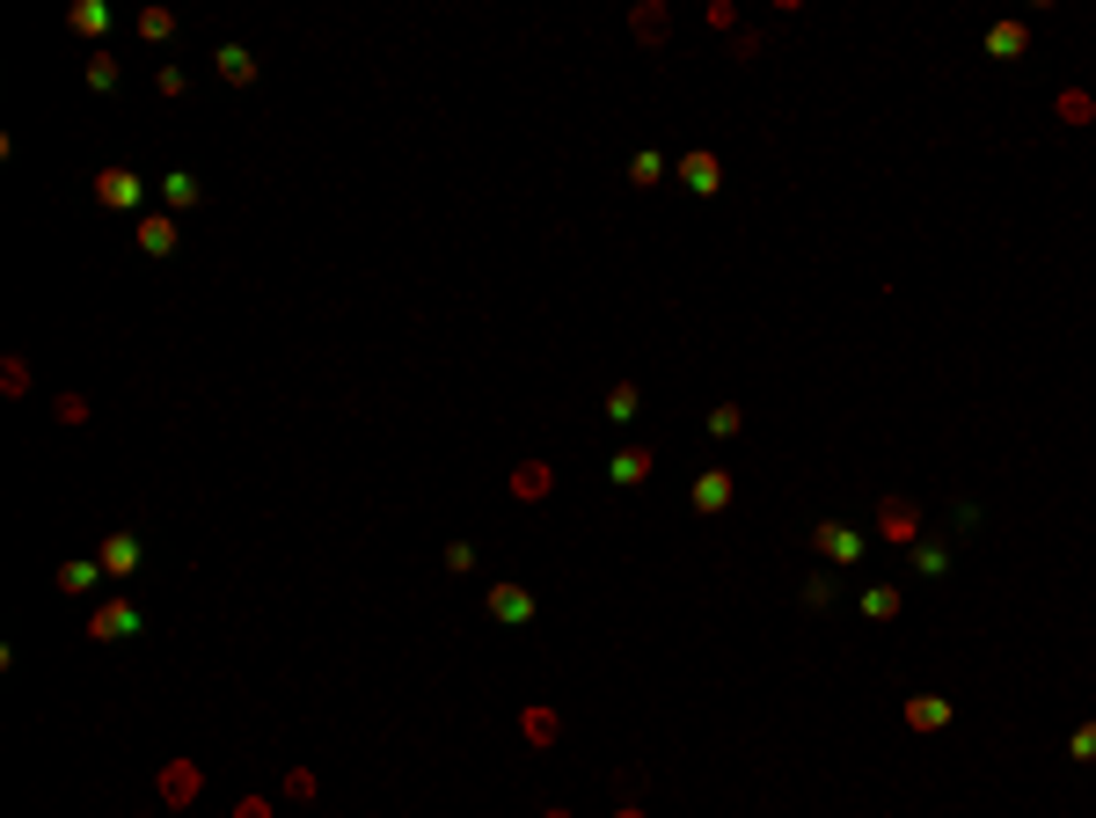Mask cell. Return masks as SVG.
Instances as JSON below:
<instances>
[{
    "label": "cell",
    "instance_id": "cell-30",
    "mask_svg": "<svg viewBox=\"0 0 1096 818\" xmlns=\"http://www.w3.org/2000/svg\"><path fill=\"white\" fill-rule=\"evenodd\" d=\"M438 563H446V578H475V541H446Z\"/></svg>",
    "mask_w": 1096,
    "mask_h": 818
},
{
    "label": "cell",
    "instance_id": "cell-3",
    "mask_svg": "<svg viewBox=\"0 0 1096 818\" xmlns=\"http://www.w3.org/2000/svg\"><path fill=\"white\" fill-rule=\"evenodd\" d=\"M154 796H161V811H191L197 796H205V768H197V760H161Z\"/></svg>",
    "mask_w": 1096,
    "mask_h": 818
},
{
    "label": "cell",
    "instance_id": "cell-14",
    "mask_svg": "<svg viewBox=\"0 0 1096 818\" xmlns=\"http://www.w3.org/2000/svg\"><path fill=\"white\" fill-rule=\"evenodd\" d=\"M731 497H738V482H731V468H702V476H695V512H702V519L731 512Z\"/></svg>",
    "mask_w": 1096,
    "mask_h": 818
},
{
    "label": "cell",
    "instance_id": "cell-4",
    "mask_svg": "<svg viewBox=\"0 0 1096 818\" xmlns=\"http://www.w3.org/2000/svg\"><path fill=\"white\" fill-rule=\"evenodd\" d=\"M132 241H140V256L169 264L176 249H183V219H176V213H140V219H132Z\"/></svg>",
    "mask_w": 1096,
    "mask_h": 818
},
{
    "label": "cell",
    "instance_id": "cell-15",
    "mask_svg": "<svg viewBox=\"0 0 1096 818\" xmlns=\"http://www.w3.org/2000/svg\"><path fill=\"white\" fill-rule=\"evenodd\" d=\"M103 578H110V570H103V555H73V563H59V592H67V600L103 592Z\"/></svg>",
    "mask_w": 1096,
    "mask_h": 818
},
{
    "label": "cell",
    "instance_id": "cell-21",
    "mask_svg": "<svg viewBox=\"0 0 1096 818\" xmlns=\"http://www.w3.org/2000/svg\"><path fill=\"white\" fill-rule=\"evenodd\" d=\"M906 570H914V578H950V549H943V541H928V533H922V541L906 549Z\"/></svg>",
    "mask_w": 1096,
    "mask_h": 818
},
{
    "label": "cell",
    "instance_id": "cell-36",
    "mask_svg": "<svg viewBox=\"0 0 1096 818\" xmlns=\"http://www.w3.org/2000/svg\"><path fill=\"white\" fill-rule=\"evenodd\" d=\"M227 818H278V804H270V796H234V811H227Z\"/></svg>",
    "mask_w": 1096,
    "mask_h": 818
},
{
    "label": "cell",
    "instance_id": "cell-39",
    "mask_svg": "<svg viewBox=\"0 0 1096 818\" xmlns=\"http://www.w3.org/2000/svg\"><path fill=\"white\" fill-rule=\"evenodd\" d=\"M950 519H958V533H979V505H973V497H958V505H950Z\"/></svg>",
    "mask_w": 1096,
    "mask_h": 818
},
{
    "label": "cell",
    "instance_id": "cell-5",
    "mask_svg": "<svg viewBox=\"0 0 1096 818\" xmlns=\"http://www.w3.org/2000/svg\"><path fill=\"white\" fill-rule=\"evenodd\" d=\"M811 549L827 555L833 570H855V563H863V527H848V519H819V527H811Z\"/></svg>",
    "mask_w": 1096,
    "mask_h": 818
},
{
    "label": "cell",
    "instance_id": "cell-41",
    "mask_svg": "<svg viewBox=\"0 0 1096 818\" xmlns=\"http://www.w3.org/2000/svg\"><path fill=\"white\" fill-rule=\"evenodd\" d=\"M614 818H651V811H643V804H614Z\"/></svg>",
    "mask_w": 1096,
    "mask_h": 818
},
{
    "label": "cell",
    "instance_id": "cell-35",
    "mask_svg": "<svg viewBox=\"0 0 1096 818\" xmlns=\"http://www.w3.org/2000/svg\"><path fill=\"white\" fill-rule=\"evenodd\" d=\"M1068 753L1096 768V723H1074V731H1068Z\"/></svg>",
    "mask_w": 1096,
    "mask_h": 818
},
{
    "label": "cell",
    "instance_id": "cell-17",
    "mask_svg": "<svg viewBox=\"0 0 1096 818\" xmlns=\"http://www.w3.org/2000/svg\"><path fill=\"white\" fill-rule=\"evenodd\" d=\"M665 29H673V15H665L658 0H636V8H629V37H636L643 51H658V45H665Z\"/></svg>",
    "mask_w": 1096,
    "mask_h": 818
},
{
    "label": "cell",
    "instance_id": "cell-9",
    "mask_svg": "<svg viewBox=\"0 0 1096 818\" xmlns=\"http://www.w3.org/2000/svg\"><path fill=\"white\" fill-rule=\"evenodd\" d=\"M673 176H681L695 197H716V191H724V161H716L709 146H687L681 161H673Z\"/></svg>",
    "mask_w": 1096,
    "mask_h": 818
},
{
    "label": "cell",
    "instance_id": "cell-19",
    "mask_svg": "<svg viewBox=\"0 0 1096 818\" xmlns=\"http://www.w3.org/2000/svg\"><path fill=\"white\" fill-rule=\"evenodd\" d=\"M900 717H906V731H943V723L958 717V709H950L943 695H906V709H900Z\"/></svg>",
    "mask_w": 1096,
    "mask_h": 818
},
{
    "label": "cell",
    "instance_id": "cell-34",
    "mask_svg": "<svg viewBox=\"0 0 1096 818\" xmlns=\"http://www.w3.org/2000/svg\"><path fill=\"white\" fill-rule=\"evenodd\" d=\"M833 585H841V578H827V570H819V578H804V606H811V614L833 606Z\"/></svg>",
    "mask_w": 1096,
    "mask_h": 818
},
{
    "label": "cell",
    "instance_id": "cell-22",
    "mask_svg": "<svg viewBox=\"0 0 1096 818\" xmlns=\"http://www.w3.org/2000/svg\"><path fill=\"white\" fill-rule=\"evenodd\" d=\"M1052 118L1082 132V124H1096V96L1089 88H1060V96H1052Z\"/></svg>",
    "mask_w": 1096,
    "mask_h": 818
},
{
    "label": "cell",
    "instance_id": "cell-2",
    "mask_svg": "<svg viewBox=\"0 0 1096 818\" xmlns=\"http://www.w3.org/2000/svg\"><path fill=\"white\" fill-rule=\"evenodd\" d=\"M88 197H96L103 213H146V176H132V169H96V176H88Z\"/></svg>",
    "mask_w": 1096,
    "mask_h": 818
},
{
    "label": "cell",
    "instance_id": "cell-18",
    "mask_svg": "<svg viewBox=\"0 0 1096 818\" xmlns=\"http://www.w3.org/2000/svg\"><path fill=\"white\" fill-rule=\"evenodd\" d=\"M205 205V183H197L191 169H169L161 176V213H197Z\"/></svg>",
    "mask_w": 1096,
    "mask_h": 818
},
{
    "label": "cell",
    "instance_id": "cell-40",
    "mask_svg": "<svg viewBox=\"0 0 1096 818\" xmlns=\"http://www.w3.org/2000/svg\"><path fill=\"white\" fill-rule=\"evenodd\" d=\"M614 790H622V804H636V790H643V774H636V768H614Z\"/></svg>",
    "mask_w": 1096,
    "mask_h": 818
},
{
    "label": "cell",
    "instance_id": "cell-7",
    "mask_svg": "<svg viewBox=\"0 0 1096 818\" xmlns=\"http://www.w3.org/2000/svg\"><path fill=\"white\" fill-rule=\"evenodd\" d=\"M519 746H534V753L563 746V709L556 701H527V709H519Z\"/></svg>",
    "mask_w": 1096,
    "mask_h": 818
},
{
    "label": "cell",
    "instance_id": "cell-33",
    "mask_svg": "<svg viewBox=\"0 0 1096 818\" xmlns=\"http://www.w3.org/2000/svg\"><path fill=\"white\" fill-rule=\"evenodd\" d=\"M724 59H731V67H754V59H760V29H738Z\"/></svg>",
    "mask_w": 1096,
    "mask_h": 818
},
{
    "label": "cell",
    "instance_id": "cell-37",
    "mask_svg": "<svg viewBox=\"0 0 1096 818\" xmlns=\"http://www.w3.org/2000/svg\"><path fill=\"white\" fill-rule=\"evenodd\" d=\"M154 88H161V96H183V88H191V73H183V67H154Z\"/></svg>",
    "mask_w": 1096,
    "mask_h": 818
},
{
    "label": "cell",
    "instance_id": "cell-42",
    "mask_svg": "<svg viewBox=\"0 0 1096 818\" xmlns=\"http://www.w3.org/2000/svg\"><path fill=\"white\" fill-rule=\"evenodd\" d=\"M541 818H570V811H541Z\"/></svg>",
    "mask_w": 1096,
    "mask_h": 818
},
{
    "label": "cell",
    "instance_id": "cell-10",
    "mask_svg": "<svg viewBox=\"0 0 1096 818\" xmlns=\"http://www.w3.org/2000/svg\"><path fill=\"white\" fill-rule=\"evenodd\" d=\"M213 73L227 81V88H256V81H264V67H256V51H249V45H234V37H227V45L213 51Z\"/></svg>",
    "mask_w": 1096,
    "mask_h": 818
},
{
    "label": "cell",
    "instance_id": "cell-28",
    "mask_svg": "<svg viewBox=\"0 0 1096 818\" xmlns=\"http://www.w3.org/2000/svg\"><path fill=\"white\" fill-rule=\"evenodd\" d=\"M278 796H286V804H315V796H322L315 768H286V782H278Z\"/></svg>",
    "mask_w": 1096,
    "mask_h": 818
},
{
    "label": "cell",
    "instance_id": "cell-1",
    "mask_svg": "<svg viewBox=\"0 0 1096 818\" xmlns=\"http://www.w3.org/2000/svg\"><path fill=\"white\" fill-rule=\"evenodd\" d=\"M81 636H88V643H132V636H146V614L132 600H96L88 622H81Z\"/></svg>",
    "mask_w": 1096,
    "mask_h": 818
},
{
    "label": "cell",
    "instance_id": "cell-6",
    "mask_svg": "<svg viewBox=\"0 0 1096 818\" xmlns=\"http://www.w3.org/2000/svg\"><path fill=\"white\" fill-rule=\"evenodd\" d=\"M877 541L914 549V541H922V505H914V497H884V505H877Z\"/></svg>",
    "mask_w": 1096,
    "mask_h": 818
},
{
    "label": "cell",
    "instance_id": "cell-8",
    "mask_svg": "<svg viewBox=\"0 0 1096 818\" xmlns=\"http://www.w3.org/2000/svg\"><path fill=\"white\" fill-rule=\"evenodd\" d=\"M483 614H490L497 628H527V622H534V592H527V585H490V592H483Z\"/></svg>",
    "mask_w": 1096,
    "mask_h": 818
},
{
    "label": "cell",
    "instance_id": "cell-27",
    "mask_svg": "<svg viewBox=\"0 0 1096 818\" xmlns=\"http://www.w3.org/2000/svg\"><path fill=\"white\" fill-rule=\"evenodd\" d=\"M51 424H67V432H73V424H88V395H81V387H67V395H51Z\"/></svg>",
    "mask_w": 1096,
    "mask_h": 818
},
{
    "label": "cell",
    "instance_id": "cell-12",
    "mask_svg": "<svg viewBox=\"0 0 1096 818\" xmlns=\"http://www.w3.org/2000/svg\"><path fill=\"white\" fill-rule=\"evenodd\" d=\"M103 570H110V578H140V563H146V549H140V533H103Z\"/></svg>",
    "mask_w": 1096,
    "mask_h": 818
},
{
    "label": "cell",
    "instance_id": "cell-29",
    "mask_svg": "<svg viewBox=\"0 0 1096 818\" xmlns=\"http://www.w3.org/2000/svg\"><path fill=\"white\" fill-rule=\"evenodd\" d=\"M81 81H88L96 96H110V88H118V59H110V51H88V67H81Z\"/></svg>",
    "mask_w": 1096,
    "mask_h": 818
},
{
    "label": "cell",
    "instance_id": "cell-26",
    "mask_svg": "<svg viewBox=\"0 0 1096 818\" xmlns=\"http://www.w3.org/2000/svg\"><path fill=\"white\" fill-rule=\"evenodd\" d=\"M0 395H8V402H29V359H23V351H8V359H0Z\"/></svg>",
    "mask_w": 1096,
    "mask_h": 818
},
{
    "label": "cell",
    "instance_id": "cell-11",
    "mask_svg": "<svg viewBox=\"0 0 1096 818\" xmlns=\"http://www.w3.org/2000/svg\"><path fill=\"white\" fill-rule=\"evenodd\" d=\"M110 23H118V8H110V0H73V8H67V29H73V37H88L96 51H103V37H110Z\"/></svg>",
    "mask_w": 1096,
    "mask_h": 818
},
{
    "label": "cell",
    "instance_id": "cell-16",
    "mask_svg": "<svg viewBox=\"0 0 1096 818\" xmlns=\"http://www.w3.org/2000/svg\"><path fill=\"white\" fill-rule=\"evenodd\" d=\"M549 490H556V468H549V460H519V468H511V505H541Z\"/></svg>",
    "mask_w": 1096,
    "mask_h": 818
},
{
    "label": "cell",
    "instance_id": "cell-25",
    "mask_svg": "<svg viewBox=\"0 0 1096 818\" xmlns=\"http://www.w3.org/2000/svg\"><path fill=\"white\" fill-rule=\"evenodd\" d=\"M900 606H906L900 585H863V614L870 622H900Z\"/></svg>",
    "mask_w": 1096,
    "mask_h": 818
},
{
    "label": "cell",
    "instance_id": "cell-13",
    "mask_svg": "<svg viewBox=\"0 0 1096 818\" xmlns=\"http://www.w3.org/2000/svg\"><path fill=\"white\" fill-rule=\"evenodd\" d=\"M651 468H658L651 446H614V454H607V482H614V490H636V482H651Z\"/></svg>",
    "mask_w": 1096,
    "mask_h": 818
},
{
    "label": "cell",
    "instance_id": "cell-31",
    "mask_svg": "<svg viewBox=\"0 0 1096 818\" xmlns=\"http://www.w3.org/2000/svg\"><path fill=\"white\" fill-rule=\"evenodd\" d=\"M629 183H636V191H651V183H665V154H651V146H643V154L629 161Z\"/></svg>",
    "mask_w": 1096,
    "mask_h": 818
},
{
    "label": "cell",
    "instance_id": "cell-24",
    "mask_svg": "<svg viewBox=\"0 0 1096 818\" xmlns=\"http://www.w3.org/2000/svg\"><path fill=\"white\" fill-rule=\"evenodd\" d=\"M1031 51V23H995L987 29V59H1023Z\"/></svg>",
    "mask_w": 1096,
    "mask_h": 818
},
{
    "label": "cell",
    "instance_id": "cell-32",
    "mask_svg": "<svg viewBox=\"0 0 1096 818\" xmlns=\"http://www.w3.org/2000/svg\"><path fill=\"white\" fill-rule=\"evenodd\" d=\"M709 432H716V438H738V432H746V409H738V402H716V409H709Z\"/></svg>",
    "mask_w": 1096,
    "mask_h": 818
},
{
    "label": "cell",
    "instance_id": "cell-23",
    "mask_svg": "<svg viewBox=\"0 0 1096 818\" xmlns=\"http://www.w3.org/2000/svg\"><path fill=\"white\" fill-rule=\"evenodd\" d=\"M600 417H607V424H636V417H643V395H636V381H614V387H607V402H600Z\"/></svg>",
    "mask_w": 1096,
    "mask_h": 818
},
{
    "label": "cell",
    "instance_id": "cell-20",
    "mask_svg": "<svg viewBox=\"0 0 1096 818\" xmlns=\"http://www.w3.org/2000/svg\"><path fill=\"white\" fill-rule=\"evenodd\" d=\"M132 29H140V45H169V37H176V8H161V0H146L140 15H132Z\"/></svg>",
    "mask_w": 1096,
    "mask_h": 818
},
{
    "label": "cell",
    "instance_id": "cell-38",
    "mask_svg": "<svg viewBox=\"0 0 1096 818\" xmlns=\"http://www.w3.org/2000/svg\"><path fill=\"white\" fill-rule=\"evenodd\" d=\"M709 29H724V37H738V8H731V0H709Z\"/></svg>",
    "mask_w": 1096,
    "mask_h": 818
}]
</instances>
